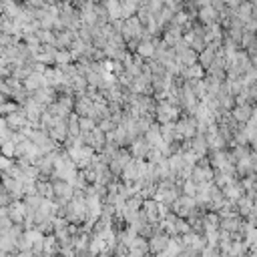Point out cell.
<instances>
[{"mask_svg": "<svg viewBox=\"0 0 257 257\" xmlns=\"http://www.w3.org/2000/svg\"><path fill=\"white\" fill-rule=\"evenodd\" d=\"M181 106L177 104H171L169 101H163L157 104V111H155V119L159 125H167V123H177L181 119Z\"/></svg>", "mask_w": 257, "mask_h": 257, "instance_id": "cell-1", "label": "cell"}, {"mask_svg": "<svg viewBox=\"0 0 257 257\" xmlns=\"http://www.w3.org/2000/svg\"><path fill=\"white\" fill-rule=\"evenodd\" d=\"M199 131H197V119L195 117H181L177 121V143H183L187 139H193Z\"/></svg>", "mask_w": 257, "mask_h": 257, "instance_id": "cell-2", "label": "cell"}, {"mask_svg": "<svg viewBox=\"0 0 257 257\" xmlns=\"http://www.w3.org/2000/svg\"><path fill=\"white\" fill-rule=\"evenodd\" d=\"M191 179L195 181V183H205V181H213V179H215V167L211 165L209 157H203V159L195 165Z\"/></svg>", "mask_w": 257, "mask_h": 257, "instance_id": "cell-3", "label": "cell"}, {"mask_svg": "<svg viewBox=\"0 0 257 257\" xmlns=\"http://www.w3.org/2000/svg\"><path fill=\"white\" fill-rule=\"evenodd\" d=\"M197 201H195V197H189V195H181L173 205H171V211L173 213H177L179 217H185V219H189L193 213L197 211Z\"/></svg>", "mask_w": 257, "mask_h": 257, "instance_id": "cell-4", "label": "cell"}, {"mask_svg": "<svg viewBox=\"0 0 257 257\" xmlns=\"http://www.w3.org/2000/svg\"><path fill=\"white\" fill-rule=\"evenodd\" d=\"M84 143L91 145L97 153H103V151H104V147H106V143H109V141H106V133L103 131L101 127H97L95 131L84 133Z\"/></svg>", "mask_w": 257, "mask_h": 257, "instance_id": "cell-5", "label": "cell"}, {"mask_svg": "<svg viewBox=\"0 0 257 257\" xmlns=\"http://www.w3.org/2000/svg\"><path fill=\"white\" fill-rule=\"evenodd\" d=\"M151 149H153V147H151V143L145 139V135L139 137V139H135L131 145H128V151H131V155H133L135 159H147Z\"/></svg>", "mask_w": 257, "mask_h": 257, "instance_id": "cell-6", "label": "cell"}, {"mask_svg": "<svg viewBox=\"0 0 257 257\" xmlns=\"http://www.w3.org/2000/svg\"><path fill=\"white\" fill-rule=\"evenodd\" d=\"M75 113L78 117H93V113H95V101L89 99L87 95H77Z\"/></svg>", "mask_w": 257, "mask_h": 257, "instance_id": "cell-7", "label": "cell"}, {"mask_svg": "<svg viewBox=\"0 0 257 257\" xmlns=\"http://www.w3.org/2000/svg\"><path fill=\"white\" fill-rule=\"evenodd\" d=\"M223 195L229 199V201H239L243 195H245V187H243V183H241V179H233L229 185H225L223 189Z\"/></svg>", "mask_w": 257, "mask_h": 257, "instance_id": "cell-8", "label": "cell"}, {"mask_svg": "<svg viewBox=\"0 0 257 257\" xmlns=\"http://www.w3.org/2000/svg\"><path fill=\"white\" fill-rule=\"evenodd\" d=\"M169 241H171V235L161 231V233H155L153 237H149V249H151V253H161V251H167L169 247Z\"/></svg>", "mask_w": 257, "mask_h": 257, "instance_id": "cell-9", "label": "cell"}, {"mask_svg": "<svg viewBox=\"0 0 257 257\" xmlns=\"http://www.w3.org/2000/svg\"><path fill=\"white\" fill-rule=\"evenodd\" d=\"M231 117L237 121L239 125L249 123V119L253 117V103H245V104H235L231 109Z\"/></svg>", "mask_w": 257, "mask_h": 257, "instance_id": "cell-10", "label": "cell"}, {"mask_svg": "<svg viewBox=\"0 0 257 257\" xmlns=\"http://www.w3.org/2000/svg\"><path fill=\"white\" fill-rule=\"evenodd\" d=\"M8 215L14 223H25L26 215H28V209H26V203L25 201H12L8 205Z\"/></svg>", "mask_w": 257, "mask_h": 257, "instance_id": "cell-11", "label": "cell"}, {"mask_svg": "<svg viewBox=\"0 0 257 257\" xmlns=\"http://www.w3.org/2000/svg\"><path fill=\"white\" fill-rule=\"evenodd\" d=\"M189 147H191L201 159H203V157H209V153H211L209 143H207V137H205V135H199V133L193 137V139H189Z\"/></svg>", "mask_w": 257, "mask_h": 257, "instance_id": "cell-12", "label": "cell"}, {"mask_svg": "<svg viewBox=\"0 0 257 257\" xmlns=\"http://www.w3.org/2000/svg\"><path fill=\"white\" fill-rule=\"evenodd\" d=\"M4 119H6L8 127H10V128H14V131H20L23 127H26V125H28V117H26V113H25L23 106H20V109H18L16 113L6 115Z\"/></svg>", "mask_w": 257, "mask_h": 257, "instance_id": "cell-13", "label": "cell"}, {"mask_svg": "<svg viewBox=\"0 0 257 257\" xmlns=\"http://www.w3.org/2000/svg\"><path fill=\"white\" fill-rule=\"evenodd\" d=\"M23 84H25V89L32 95V93H36L38 89L47 87V78H45V75H40V73H32V75H28V77L23 80Z\"/></svg>", "mask_w": 257, "mask_h": 257, "instance_id": "cell-14", "label": "cell"}, {"mask_svg": "<svg viewBox=\"0 0 257 257\" xmlns=\"http://www.w3.org/2000/svg\"><path fill=\"white\" fill-rule=\"evenodd\" d=\"M49 135L56 141V143H67V139L71 137V131H69V123L67 121H58L52 128H51V131H49Z\"/></svg>", "mask_w": 257, "mask_h": 257, "instance_id": "cell-15", "label": "cell"}, {"mask_svg": "<svg viewBox=\"0 0 257 257\" xmlns=\"http://www.w3.org/2000/svg\"><path fill=\"white\" fill-rule=\"evenodd\" d=\"M197 20L201 25H213V23H219V12L213 8L211 4L209 6H203L197 10Z\"/></svg>", "mask_w": 257, "mask_h": 257, "instance_id": "cell-16", "label": "cell"}, {"mask_svg": "<svg viewBox=\"0 0 257 257\" xmlns=\"http://www.w3.org/2000/svg\"><path fill=\"white\" fill-rule=\"evenodd\" d=\"M219 45H207V49L205 51H201L199 52V64H203L205 69H209L213 62H215V58H217V52H219Z\"/></svg>", "mask_w": 257, "mask_h": 257, "instance_id": "cell-17", "label": "cell"}, {"mask_svg": "<svg viewBox=\"0 0 257 257\" xmlns=\"http://www.w3.org/2000/svg\"><path fill=\"white\" fill-rule=\"evenodd\" d=\"M106 239L103 237L101 233H93L91 235V243H89V253L93 255V257H99L101 253H104V249H106Z\"/></svg>", "mask_w": 257, "mask_h": 257, "instance_id": "cell-18", "label": "cell"}, {"mask_svg": "<svg viewBox=\"0 0 257 257\" xmlns=\"http://www.w3.org/2000/svg\"><path fill=\"white\" fill-rule=\"evenodd\" d=\"M235 10V14H237V18L241 20V23L245 25L249 18H253L255 16V10H253V4H251V0L249 2H241L237 8H233Z\"/></svg>", "mask_w": 257, "mask_h": 257, "instance_id": "cell-19", "label": "cell"}, {"mask_svg": "<svg viewBox=\"0 0 257 257\" xmlns=\"http://www.w3.org/2000/svg\"><path fill=\"white\" fill-rule=\"evenodd\" d=\"M145 139L151 143V147H157L161 141H163V133H161V125L155 121L153 125H151V128L145 133Z\"/></svg>", "mask_w": 257, "mask_h": 257, "instance_id": "cell-20", "label": "cell"}, {"mask_svg": "<svg viewBox=\"0 0 257 257\" xmlns=\"http://www.w3.org/2000/svg\"><path fill=\"white\" fill-rule=\"evenodd\" d=\"M247 251H249V245H247L245 239H243V241H241V239H233L227 257H243V255H247Z\"/></svg>", "mask_w": 257, "mask_h": 257, "instance_id": "cell-21", "label": "cell"}, {"mask_svg": "<svg viewBox=\"0 0 257 257\" xmlns=\"http://www.w3.org/2000/svg\"><path fill=\"white\" fill-rule=\"evenodd\" d=\"M75 56L71 52V49H60L56 51V67H67V64H73Z\"/></svg>", "mask_w": 257, "mask_h": 257, "instance_id": "cell-22", "label": "cell"}, {"mask_svg": "<svg viewBox=\"0 0 257 257\" xmlns=\"http://www.w3.org/2000/svg\"><path fill=\"white\" fill-rule=\"evenodd\" d=\"M181 191H183V195H189V197H195L197 195V191H199V185L193 181V179H185L181 183Z\"/></svg>", "mask_w": 257, "mask_h": 257, "instance_id": "cell-23", "label": "cell"}, {"mask_svg": "<svg viewBox=\"0 0 257 257\" xmlns=\"http://www.w3.org/2000/svg\"><path fill=\"white\" fill-rule=\"evenodd\" d=\"M80 131L82 133H91V131H95V128L99 127V121H95L93 117H80Z\"/></svg>", "mask_w": 257, "mask_h": 257, "instance_id": "cell-24", "label": "cell"}, {"mask_svg": "<svg viewBox=\"0 0 257 257\" xmlns=\"http://www.w3.org/2000/svg\"><path fill=\"white\" fill-rule=\"evenodd\" d=\"M18 109H20V104H18L16 101H12V99L2 101V104H0V113H2V117L10 115V113H16Z\"/></svg>", "mask_w": 257, "mask_h": 257, "instance_id": "cell-25", "label": "cell"}, {"mask_svg": "<svg viewBox=\"0 0 257 257\" xmlns=\"http://www.w3.org/2000/svg\"><path fill=\"white\" fill-rule=\"evenodd\" d=\"M165 159H167V157L163 155V151H161V149H157V147H153L151 151H149V157H147V161H149V163H155V165L163 163Z\"/></svg>", "mask_w": 257, "mask_h": 257, "instance_id": "cell-26", "label": "cell"}, {"mask_svg": "<svg viewBox=\"0 0 257 257\" xmlns=\"http://www.w3.org/2000/svg\"><path fill=\"white\" fill-rule=\"evenodd\" d=\"M2 155L16 159V143L14 141H2Z\"/></svg>", "mask_w": 257, "mask_h": 257, "instance_id": "cell-27", "label": "cell"}, {"mask_svg": "<svg viewBox=\"0 0 257 257\" xmlns=\"http://www.w3.org/2000/svg\"><path fill=\"white\" fill-rule=\"evenodd\" d=\"M99 127L103 128L104 133H111V131H115L117 128V123L111 119V117H106V119H103V121H99Z\"/></svg>", "mask_w": 257, "mask_h": 257, "instance_id": "cell-28", "label": "cell"}, {"mask_svg": "<svg viewBox=\"0 0 257 257\" xmlns=\"http://www.w3.org/2000/svg\"><path fill=\"white\" fill-rule=\"evenodd\" d=\"M14 159L12 157H6V155H2V157H0V167H2V171H10L12 167H14Z\"/></svg>", "mask_w": 257, "mask_h": 257, "instance_id": "cell-29", "label": "cell"}, {"mask_svg": "<svg viewBox=\"0 0 257 257\" xmlns=\"http://www.w3.org/2000/svg\"><path fill=\"white\" fill-rule=\"evenodd\" d=\"M203 255L205 257H221V249L219 247H213V245H207L203 249Z\"/></svg>", "mask_w": 257, "mask_h": 257, "instance_id": "cell-30", "label": "cell"}, {"mask_svg": "<svg viewBox=\"0 0 257 257\" xmlns=\"http://www.w3.org/2000/svg\"><path fill=\"white\" fill-rule=\"evenodd\" d=\"M243 28L247 30V32H257V16H253V18H249L247 23L243 25Z\"/></svg>", "mask_w": 257, "mask_h": 257, "instance_id": "cell-31", "label": "cell"}, {"mask_svg": "<svg viewBox=\"0 0 257 257\" xmlns=\"http://www.w3.org/2000/svg\"><path fill=\"white\" fill-rule=\"evenodd\" d=\"M223 2L227 4V8H237L241 4V0H223Z\"/></svg>", "mask_w": 257, "mask_h": 257, "instance_id": "cell-32", "label": "cell"}, {"mask_svg": "<svg viewBox=\"0 0 257 257\" xmlns=\"http://www.w3.org/2000/svg\"><path fill=\"white\" fill-rule=\"evenodd\" d=\"M99 257H111V255H106V253H101V255H99Z\"/></svg>", "mask_w": 257, "mask_h": 257, "instance_id": "cell-33", "label": "cell"}, {"mask_svg": "<svg viewBox=\"0 0 257 257\" xmlns=\"http://www.w3.org/2000/svg\"><path fill=\"white\" fill-rule=\"evenodd\" d=\"M243 257H247V255H243Z\"/></svg>", "mask_w": 257, "mask_h": 257, "instance_id": "cell-34", "label": "cell"}]
</instances>
